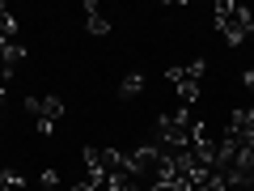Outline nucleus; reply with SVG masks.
Segmentation results:
<instances>
[{
    "instance_id": "obj_1",
    "label": "nucleus",
    "mask_w": 254,
    "mask_h": 191,
    "mask_svg": "<svg viewBox=\"0 0 254 191\" xmlns=\"http://www.w3.org/2000/svg\"><path fill=\"white\" fill-rule=\"evenodd\" d=\"M199 132H203V119H195V110H190V106H178L174 115H161V119H157V140H161L165 153L190 149Z\"/></svg>"
},
{
    "instance_id": "obj_2",
    "label": "nucleus",
    "mask_w": 254,
    "mask_h": 191,
    "mask_svg": "<svg viewBox=\"0 0 254 191\" xmlns=\"http://www.w3.org/2000/svg\"><path fill=\"white\" fill-rule=\"evenodd\" d=\"M250 21H254V13L246 4H237V0H220L216 4V30L229 38V47H242L250 38Z\"/></svg>"
},
{
    "instance_id": "obj_3",
    "label": "nucleus",
    "mask_w": 254,
    "mask_h": 191,
    "mask_svg": "<svg viewBox=\"0 0 254 191\" xmlns=\"http://www.w3.org/2000/svg\"><path fill=\"white\" fill-rule=\"evenodd\" d=\"M123 157H127V174L140 187H148L157 179V166H161V145H136V149H127Z\"/></svg>"
},
{
    "instance_id": "obj_4",
    "label": "nucleus",
    "mask_w": 254,
    "mask_h": 191,
    "mask_svg": "<svg viewBox=\"0 0 254 191\" xmlns=\"http://www.w3.org/2000/svg\"><path fill=\"white\" fill-rule=\"evenodd\" d=\"M26 115H34L38 136H51V132H55V119L64 115V102L55 98V94H47V98H26Z\"/></svg>"
},
{
    "instance_id": "obj_5",
    "label": "nucleus",
    "mask_w": 254,
    "mask_h": 191,
    "mask_svg": "<svg viewBox=\"0 0 254 191\" xmlns=\"http://www.w3.org/2000/svg\"><path fill=\"white\" fill-rule=\"evenodd\" d=\"M21 60H26V47H21L17 38H13V43H0V85L21 68Z\"/></svg>"
},
{
    "instance_id": "obj_6",
    "label": "nucleus",
    "mask_w": 254,
    "mask_h": 191,
    "mask_svg": "<svg viewBox=\"0 0 254 191\" xmlns=\"http://www.w3.org/2000/svg\"><path fill=\"white\" fill-rule=\"evenodd\" d=\"M203 73H208V64H203V60H195V64H174V68H165V81L187 85V81H199Z\"/></svg>"
},
{
    "instance_id": "obj_7",
    "label": "nucleus",
    "mask_w": 254,
    "mask_h": 191,
    "mask_svg": "<svg viewBox=\"0 0 254 191\" xmlns=\"http://www.w3.org/2000/svg\"><path fill=\"white\" fill-rule=\"evenodd\" d=\"M85 13H89V21H85V26H89V34H98V38L110 34V17L98 9V4H85Z\"/></svg>"
},
{
    "instance_id": "obj_8",
    "label": "nucleus",
    "mask_w": 254,
    "mask_h": 191,
    "mask_svg": "<svg viewBox=\"0 0 254 191\" xmlns=\"http://www.w3.org/2000/svg\"><path fill=\"white\" fill-rule=\"evenodd\" d=\"M140 90H144V77H140V73H127L123 85H119V94H123V98H136Z\"/></svg>"
},
{
    "instance_id": "obj_9",
    "label": "nucleus",
    "mask_w": 254,
    "mask_h": 191,
    "mask_svg": "<svg viewBox=\"0 0 254 191\" xmlns=\"http://www.w3.org/2000/svg\"><path fill=\"white\" fill-rule=\"evenodd\" d=\"M178 98H182V106H190V102L199 98V81H187V85H178Z\"/></svg>"
},
{
    "instance_id": "obj_10",
    "label": "nucleus",
    "mask_w": 254,
    "mask_h": 191,
    "mask_svg": "<svg viewBox=\"0 0 254 191\" xmlns=\"http://www.w3.org/2000/svg\"><path fill=\"white\" fill-rule=\"evenodd\" d=\"M21 187V174L17 170H0V191H17Z\"/></svg>"
},
{
    "instance_id": "obj_11",
    "label": "nucleus",
    "mask_w": 254,
    "mask_h": 191,
    "mask_svg": "<svg viewBox=\"0 0 254 191\" xmlns=\"http://www.w3.org/2000/svg\"><path fill=\"white\" fill-rule=\"evenodd\" d=\"M72 191H98V187H93V183H89V179H85V183H76V187H72Z\"/></svg>"
},
{
    "instance_id": "obj_12",
    "label": "nucleus",
    "mask_w": 254,
    "mask_h": 191,
    "mask_svg": "<svg viewBox=\"0 0 254 191\" xmlns=\"http://www.w3.org/2000/svg\"><path fill=\"white\" fill-rule=\"evenodd\" d=\"M0 106H4V85H0Z\"/></svg>"
}]
</instances>
